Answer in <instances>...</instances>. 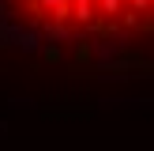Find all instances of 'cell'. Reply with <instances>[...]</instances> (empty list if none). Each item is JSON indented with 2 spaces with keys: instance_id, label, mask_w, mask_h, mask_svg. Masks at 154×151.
Instances as JSON below:
<instances>
[{
  "instance_id": "6da1fadb",
  "label": "cell",
  "mask_w": 154,
  "mask_h": 151,
  "mask_svg": "<svg viewBox=\"0 0 154 151\" xmlns=\"http://www.w3.org/2000/svg\"><path fill=\"white\" fill-rule=\"evenodd\" d=\"M0 8L68 42H154V0H0Z\"/></svg>"
}]
</instances>
